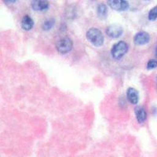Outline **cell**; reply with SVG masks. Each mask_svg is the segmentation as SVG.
<instances>
[{"instance_id":"10","label":"cell","mask_w":157,"mask_h":157,"mask_svg":"<svg viewBox=\"0 0 157 157\" xmlns=\"http://www.w3.org/2000/svg\"><path fill=\"white\" fill-rule=\"evenodd\" d=\"M21 27L24 30L29 31L34 27V21L29 15H25L21 20Z\"/></svg>"},{"instance_id":"12","label":"cell","mask_w":157,"mask_h":157,"mask_svg":"<svg viewBox=\"0 0 157 157\" xmlns=\"http://www.w3.org/2000/svg\"><path fill=\"white\" fill-rule=\"evenodd\" d=\"M54 25V20L49 19V20H47V21L43 24L42 27H43V30L48 31L50 30V29H51Z\"/></svg>"},{"instance_id":"15","label":"cell","mask_w":157,"mask_h":157,"mask_svg":"<svg viewBox=\"0 0 157 157\" xmlns=\"http://www.w3.org/2000/svg\"><path fill=\"white\" fill-rule=\"evenodd\" d=\"M4 2H6V3H14L15 2H16V0H3Z\"/></svg>"},{"instance_id":"2","label":"cell","mask_w":157,"mask_h":157,"mask_svg":"<svg viewBox=\"0 0 157 157\" xmlns=\"http://www.w3.org/2000/svg\"><path fill=\"white\" fill-rule=\"evenodd\" d=\"M128 51V45L123 41H120L113 45L111 50V54L114 59L120 60Z\"/></svg>"},{"instance_id":"3","label":"cell","mask_w":157,"mask_h":157,"mask_svg":"<svg viewBox=\"0 0 157 157\" xmlns=\"http://www.w3.org/2000/svg\"><path fill=\"white\" fill-rule=\"evenodd\" d=\"M72 47H73V43L71 41V39L68 37L60 39L56 45L57 51L61 54H68V52L71 50Z\"/></svg>"},{"instance_id":"18","label":"cell","mask_w":157,"mask_h":157,"mask_svg":"<svg viewBox=\"0 0 157 157\" xmlns=\"http://www.w3.org/2000/svg\"><path fill=\"white\" fill-rule=\"evenodd\" d=\"M156 85H157V81H156Z\"/></svg>"},{"instance_id":"4","label":"cell","mask_w":157,"mask_h":157,"mask_svg":"<svg viewBox=\"0 0 157 157\" xmlns=\"http://www.w3.org/2000/svg\"><path fill=\"white\" fill-rule=\"evenodd\" d=\"M108 5L116 11H125L129 9V3L127 0H107Z\"/></svg>"},{"instance_id":"17","label":"cell","mask_w":157,"mask_h":157,"mask_svg":"<svg viewBox=\"0 0 157 157\" xmlns=\"http://www.w3.org/2000/svg\"><path fill=\"white\" fill-rule=\"evenodd\" d=\"M145 1H149V0H145Z\"/></svg>"},{"instance_id":"11","label":"cell","mask_w":157,"mask_h":157,"mask_svg":"<svg viewBox=\"0 0 157 157\" xmlns=\"http://www.w3.org/2000/svg\"><path fill=\"white\" fill-rule=\"evenodd\" d=\"M97 12H98V16L101 17H105L108 13V9L106 5H105V4H100V5H98V9H97Z\"/></svg>"},{"instance_id":"14","label":"cell","mask_w":157,"mask_h":157,"mask_svg":"<svg viewBox=\"0 0 157 157\" xmlns=\"http://www.w3.org/2000/svg\"><path fill=\"white\" fill-rule=\"evenodd\" d=\"M156 66H157L156 60H154V59H152V60H149L148 64H147V69L148 70L153 69V68H155Z\"/></svg>"},{"instance_id":"5","label":"cell","mask_w":157,"mask_h":157,"mask_svg":"<svg viewBox=\"0 0 157 157\" xmlns=\"http://www.w3.org/2000/svg\"><path fill=\"white\" fill-rule=\"evenodd\" d=\"M123 27L120 25H111L106 29V33L109 37L113 39H117L123 35Z\"/></svg>"},{"instance_id":"6","label":"cell","mask_w":157,"mask_h":157,"mask_svg":"<svg viewBox=\"0 0 157 157\" xmlns=\"http://www.w3.org/2000/svg\"><path fill=\"white\" fill-rule=\"evenodd\" d=\"M150 36L148 33L145 32H140L135 35L134 38V42L137 46L145 45L149 42Z\"/></svg>"},{"instance_id":"16","label":"cell","mask_w":157,"mask_h":157,"mask_svg":"<svg viewBox=\"0 0 157 157\" xmlns=\"http://www.w3.org/2000/svg\"><path fill=\"white\" fill-rule=\"evenodd\" d=\"M155 56H156L157 57V47H156V50H155Z\"/></svg>"},{"instance_id":"1","label":"cell","mask_w":157,"mask_h":157,"mask_svg":"<svg viewBox=\"0 0 157 157\" xmlns=\"http://www.w3.org/2000/svg\"><path fill=\"white\" fill-rule=\"evenodd\" d=\"M86 39L95 47H101L104 43V36L100 30L95 28L89 29L86 32Z\"/></svg>"},{"instance_id":"13","label":"cell","mask_w":157,"mask_h":157,"mask_svg":"<svg viewBox=\"0 0 157 157\" xmlns=\"http://www.w3.org/2000/svg\"><path fill=\"white\" fill-rule=\"evenodd\" d=\"M157 19V6L152 8L148 13V20L149 21H155Z\"/></svg>"},{"instance_id":"8","label":"cell","mask_w":157,"mask_h":157,"mask_svg":"<svg viewBox=\"0 0 157 157\" xmlns=\"http://www.w3.org/2000/svg\"><path fill=\"white\" fill-rule=\"evenodd\" d=\"M32 7L36 11L45 10L48 9L49 2L47 0H34L32 3Z\"/></svg>"},{"instance_id":"7","label":"cell","mask_w":157,"mask_h":157,"mask_svg":"<svg viewBox=\"0 0 157 157\" xmlns=\"http://www.w3.org/2000/svg\"><path fill=\"white\" fill-rule=\"evenodd\" d=\"M127 98L129 101L133 105H137L139 101V94L136 89L130 87L127 90Z\"/></svg>"},{"instance_id":"9","label":"cell","mask_w":157,"mask_h":157,"mask_svg":"<svg viewBox=\"0 0 157 157\" xmlns=\"http://www.w3.org/2000/svg\"><path fill=\"white\" fill-rule=\"evenodd\" d=\"M134 113H135L137 121L139 123H144L146 120L147 113L145 109H143L142 107H141V106L136 107L135 110H134Z\"/></svg>"}]
</instances>
